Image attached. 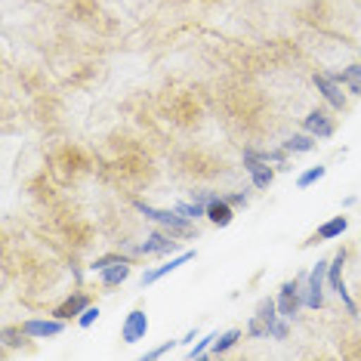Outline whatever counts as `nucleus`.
Returning a JSON list of instances; mask_svg holds the SVG:
<instances>
[{
  "mask_svg": "<svg viewBox=\"0 0 361 361\" xmlns=\"http://www.w3.org/2000/svg\"><path fill=\"white\" fill-rule=\"evenodd\" d=\"M216 111L223 114L226 127L247 145H259L278 133V118L275 102L269 93L250 87V84H228L216 93Z\"/></svg>",
  "mask_w": 361,
  "mask_h": 361,
  "instance_id": "obj_1",
  "label": "nucleus"
},
{
  "mask_svg": "<svg viewBox=\"0 0 361 361\" xmlns=\"http://www.w3.org/2000/svg\"><path fill=\"white\" fill-rule=\"evenodd\" d=\"M170 167L185 183H216V179L232 173V164H228L226 154H219L216 149L201 142H188L179 152H173Z\"/></svg>",
  "mask_w": 361,
  "mask_h": 361,
  "instance_id": "obj_2",
  "label": "nucleus"
},
{
  "mask_svg": "<svg viewBox=\"0 0 361 361\" xmlns=\"http://www.w3.org/2000/svg\"><path fill=\"white\" fill-rule=\"evenodd\" d=\"M158 111L167 124H173L183 133H195L207 121V102L192 87H170L158 96Z\"/></svg>",
  "mask_w": 361,
  "mask_h": 361,
  "instance_id": "obj_3",
  "label": "nucleus"
},
{
  "mask_svg": "<svg viewBox=\"0 0 361 361\" xmlns=\"http://www.w3.org/2000/svg\"><path fill=\"white\" fill-rule=\"evenodd\" d=\"M102 176L111 185L127 188V192H142V188L154 185L158 179V164H154L152 152H124L111 154L109 164H102Z\"/></svg>",
  "mask_w": 361,
  "mask_h": 361,
  "instance_id": "obj_4",
  "label": "nucleus"
},
{
  "mask_svg": "<svg viewBox=\"0 0 361 361\" xmlns=\"http://www.w3.org/2000/svg\"><path fill=\"white\" fill-rule=\"evenodd\" d=\"M50 226H53L56 238H59L71 253H84L93 247V241H96V226L90 223V216H84V213L68 201H56L50 207Z\"/></svg>",
  "mask_w": 361,
  "mask_h": 361,
  "instance_id": "obj_5",
  "label": "nucleus"
},
{
  "mask_svg": "<svg viewBox=\"0 0 361 361\" xmlns=\"http://www.w3.org/2000/svg\"><path fill=\"white\" fill-rule=\"evenodd\" d=\"M50 173L59 185H78L96 173V158L78 142H59L50 149Z\"/></svg>",
  "mask_w": 361,
  "mask_h": 361,
  "instance_id": "obj_6",
  "label": "nucleus"
},
{
  "mask_svg": "<svg viewBox=\"0 0 361 361\" xmlns=\"http://www.w3.org/2000/svg\"><path fill=\"white\" fill-rule=\"evenodd\" d=\"M133 207H136V213H139L142 219H149V223L161 226V228H167V232H170V235H176L179 241H183V238L198 235V228H195V219L183 216V213H179L176 207L164 210V207H154V204H145L142 198H133Z\"/></svg>",
  "mask_w": 361,
  "mask_h": 361,
  "instance_id": "obj_7",
  "label": "nucleus"
},
{
  "mask_svg": "<svg viewBox=\"0 0 361 361\" xmlns=\"http://www.w3.org/2000/svg\"><path fill=\"white\" fill-rule=\"evenodd\" d=\"M241 167L247 170L253 188H269V185L275 183L278 167H275V164H269L266 149H257V145H244V152H241Z\"/></svg>",
  "mask_w": 361,
  "mask_h": 361,
  "instance_id": "obj_8",
  "label": "nucleus"
},
{
  "mask_svg": "<svg viewBox=\"0 0 361 361\" xmlns=\"http://www.w3.org/2000/svg\"><path fill=\"white\" fill-rule=\"evenodd\" d=\"M170 253H179V238L161 226L152 228L142 241L130 244V257H170Z\"/></svg>",
  "mask_w": 361,
  "mask_h": 361,
  "instance_id": "obj_9",
  "label": "nucleus"
},
{
  "mask_svg": "<svg viewBox=\"0 0 361 361\" xmlns=\"http://www.w3.org/2000/svg\"><path fill=\"white\" fill-rule=\"evenodd\" d=\"M306 272L293 275L290 281H284L281 287H278V312H281V318H287V322H293V318L300 315V309H306Z\"/></svg>",
  "mask_w": 361,
  "mask_h": 361,
  "instance_id": "obj_10",
  "label": "nucleus"
},
{
  "mask_svg": "<svg viewBox=\"0 0 361 361\" xmlns=\"http://www.w3.org/2000/svg\"><path fill=\"white\" fill-rule=\"evenodd\" d=\"M346 257H349V250L346 247H340L334 253V259H331V266H327V287L340 297V302H343V309H346V315L349 318H358V312H361V306L355 300H352V293H349V287H346V281H343V262H346Z\"/></svg>",
  "mask_w": 361,
  "mask_h": 361,
  "instance_id": "obj_11",
  "label": "nucleus"
},
{
  "mask_svg": "<svg viewBox=\"0 0 361 361\" xmlns=\"http://www.w3.org/2000/svg\"><path fill=\"white\" fill-rule=\"evenodd\" d=\"M327 266L331 259H318L306 272V309H324V290H327Z\"/></svg>",
  "mask_w": 361,
  "mask_h": 361,
  "instance_id": "obj_12",
  "label": "nucleus"
},
{
  "mask_svg": "<svg viewBox=\"0 0 361 361\" xmlns=\"http://www.w3.org/2000/svg\"><path fill=\"white\" fill-rule=\"evenodd\" d=\"M281 312H278V300L275 297H262L253 318L247 322V336H272V327L278 324Z\"/></svg>",
  "mask_w": 361,
  "mask_h": 361,
  "instance_id": "obj_13",
  "label": "nucleus"
},
{
  "mask_svg": "<svg viewBox=\"0 0 361 361\" xmlns=\"http://www.w3.org/2000/svg\"><path fill=\"white\" fill-rule=\"evenodd\" d=\"M312 84L318 87V93L324 96V102L331 105V109H336V111H349V96L343 93V87L340 80L334 78V71H315L312 75Z\"/></svg>",
  "mask_w": 361,
  "mask_h": 361,
  "instance_id": "obj_14",
  "label": "nucleus"
},
{
  "mask_svg": "<svg viewBox=\"0 0 361 361\" xmlns=\"http://www.w3.org/2000/svg\"><path fill=\"white\" fill-rule=\"evenodd\" d=\"M302 130L318 139H331L336 133V109H331V105H315V109L302 118Z\"/></svg>",
  "mask_w": 361,
  "mask_h": 361,
  "instance_id": "obj_15",
  "label": "nucleus"
},
{
  "mask_svg": "<svg viewBox=\"0 0 361 361\" xmlns=\"http://www.w3.org/2000/svg\"><path fill=\"white\" fill-rule=\"evenodd\" d=\"M50 176H53V173H50ZM50 176H47V170H40L37 176H31L28 183H25L31 198L40 201V204H47V207H53L56 201H62V198H59V188H56V183H53Z\"/></svg>",
  "mask_w": 361,
  "mask_h": 361,
  "instance_id": "obj_16",
  "label": "nucleus"
},
{
  "mask_svg": "<svg viewBox=\"0 0 361 361\" xmlns=\"http://www.w3.org/2000/svg\"><path fill=\"white\" fill-rule=\"evenodd\" d=\"M195 257H198L195 250H179V253H173V257L164 262V266H154V269H149V272L142 275V287H152L154 281H161L164 275H170V272H176V269H183L185 262H192Z\"/></svg>",
  "mask_w": 361,
  "mask_h": 361,
  "instance_id": "obj_17",
  "label": "nucleus"
},
{
  "mask_svg": "<svg viewBox=\"0 0 361 361\" xmlns=\"http://www.w3.org/2000/svg\"><path fill=\"white\" fill-rule=\"evenodd\" d=\"M105 149L111 154H124V152H149V145H145V139L130 133V130H114V133H109V139H105Z\"/></svg>",
  "mask_w": 361,
  "mask_h": 361,
  "instance_id": "obj_18",
  "label": "nucleus"
},
{
  "mask_svg": "<svg viewBox=\"0 0 361 361\" xmlns=\"http://www.w3.org/2000/svg\"><path fill=\"white\" fill-rule=\"evenodd\" d=\"M145 334H149V315H145V309H133L121 324V340L133 346V343L145 340Z\"/></svg>",
  "mask_w": 361,
  "mask_h": 361,
  "instance_id": "obj_19",
  "label": "nucleus"
},
{
  "mask_svg": "<svg viewBox=\"0 0 361 361\" xmlns=\"http://www.w3.org/2000/svg\"><path fill=\"white\" fill-rule=\"evenodd\" d=\"M87 306H93V297H90L87 290H75L53 309V315L62 318V322H71V318H80V312H84Z\"/></svg>",
  "mask_w": 361,
  "mask_h": 361,
  "instance_id": "obj_20",
  "label": "nucleus"
},
{
  "mask_svg": "<svg viewBox=\"0 0 361 361\" xmlns=\"http://www.w3.org/2000/svg\"><path fill=\"white\" fill-rule=\"evenodd\" d=\"M25 327V334L31 340H50V336H59L65 331V322L62 318H28V322H22Z\"/></svg>",
  "mask_w": 361,
  "mask_h": 361,
  "instance_id": "obj_21",
  "label": "nucleus"
},
{
  "mask_svg": "<svg viewBox=\"0 0 361 361\" xmlns=\"http://www.w3.org/2000/svg\"><path fill=\"white\" fill-rule=\"evenodd\" d=\"M349 228V216H334V219H327V223L318 226V232L306 241V247H315V244H322V241H336V238H343V232Z\"/></svg>",
  "mask_w": 361,
  "mask_h": 361,
  "instance_id": "obj_22",
  "label": "nucleus"
},
{
  "mask_svg": "<svg viewBox=\"0 0 361 361\" xmlns=\"http://www.w3.org/2000/svg\"><path fill=\"white\" fill-rule=\"evenodd\" d=\"M65 6H68L71 19L84 22V25H96L99 19V0H65Z\"/></svg>",
  "mask_w": 361,
  "mask_h": 361,
  "instance_id": "obj_23",
  "label": "nucleus"
},
{
  "mask_svg": "<svg viewBox=\"0 0 361 361\" xmlns=\"http://www.w3.org/2000/svg\"><path fill=\"white\" fill-rule=\"evenodd\" d=\"M207 219L213 226H219V228H226V226H232V219H235V207L223 198V192L216 195L210 204H207Z\"/></svg>",
  "mask_w": 361,
  "mask_h": 361,
  "instance_id": "obj_24",
  "label": "nucleus"
},
{
  "mask_svg": "<svg viewBox=\"0 0 361 361\" xmlns=\"http://www.w3.org/2000/svg\"><path fill=\"white\" fill-rule=\"evenodd\" d=\"M130 272H133V259L114 262V266H109V269H102V272H99V284L105 287V290H111V287L124 284L130 278Z\"/></svg>",
  "mask_w": 361,
  "mask_h": 361,
  "instance_id": "obj_25",
  "label": "nucleus"
},
{
  "mask_svg": "<svg viewBox=\"0 0 361 361\" xmlns=\"http://www.w3.org/2000/svg\"><path fill=\"white\" fill-rule=\"evenodd\" d=\"M281 149L290 154V158H297V154H309V152H315L318 149V136H312V133H293V136H287L284 142H281Z\"/></svg>",
  "mask_w": 361,
  "mask_h": 361,
  "instance_id": "obj_26",
  "label": "nucleus"
},
{
  "mask_svg": "<svg viewBox=\"0 0 361 361\" xmlns=\"http://www.w3.org/2000/svg\"><path fill=\"white\" fill-rule=\"evenodd\" d=\"M241 336H244L241 327H228V331H223L216 340H213V346H210L207 355L210 358H219V355H226V352H232L238 343H241Z\"/></svg>",
  "mask_w": 361,
  "mask_h": 361,
  "instance_id": "obj_27",
  "label": "nucleus"
},
{
  "mask_svg": "<svg viewBox=\"0 0 361 361\" xmlns=\"http://www.w3.org/2000/svg\"><path fill=\"white\" fill-rule=\"evenodd\" d=\"M336 352H340L343 358L361 361V331H343L336 336Z\"/></svg>",
  "mask_w": 361,
  "mask_h": 361,
  "instance_id": "obj_28",
  "label": "nucleus"
},
{
  "mask_svg": "<svg viewBox=\"0 0 361 361\" xmlns=\"http://www.w3.org/2000/svg\"><path fill=\"white\" fill-rule=\"evenodd\" d=\"M334 78L340 80L343 87H346V93L361 96V65H358V62H352V65H346V68L334 71Z\"/></svg>",
  "mask_w": 361,
  "mask_h": 361,
  "instance_id": "obj_29",
  "label": "nucleus"
},
{
  "mask_svg": "<svg viewBox=\"0 0 361 361\" xmlns=\"http://www.w3.org/2000/svg\"><path fill=\"white\" fill-rule=\"evenodd\" d=\"M124 259H133L130 253H121V250H111V253H102V257H96L93 262H90V272L93 275H99L102 269H109L114 266V262H124Z\"/></svg>",
  "mask_w": 361,
  "mask_h": 361,
  "instance_id": "obj_30",
  "label": "nucleus"
},
{
  "mask_svg": "<svg viewBox=\"0 0 361 361\" xmlns=\"http://www.w3.org/2000/svg\"><path fill=\"white\" fill-rule=\"evenodd\" d=\"M173 207L183 213V216H188V219H207V207H204L201 201H192V198H188V201H176Z\"/></svg>",
  "mask_w": 361,
  "mask_h": 361,
  "instance_id": "obj_31",
  "label": "nucleus"
},
{
  "mask_svg": "<svg viewBox=\"0 0 361 361\" xmlns=\"http://www.w3.org/2000/svg\"><path fill=\"white\" fill-rule=\"evenodd\" d=\"M219 336V331H210L207 336H198V340L192 343V349H188V358H204L210 352V346H213V340Z\"/></svg>",
  "mask_w": 361,
  "mask_h": 361,
  "instance_id": "obj_32",
  "label": "nucleus"
},
{
  "mask_svg": "<svg viewBox=\"0 0 361 361\" xmlns=\"http://www.w3.org/2000/svg\"><path fill=\"white\" fill-rule=\"evenodd\" d=\"M324 173H327V167H309V170H302V173L297 176V188H309V185H315L318 179H324Z\"/></svg>",
  "mask_w": 361,
  "mask_h": 361,
  "instance_id": "obj_33",
  "label": "nucleus"
},
{
  "mask_svg": "<svg viewBox=\"0 0 361 361\" xmlns=\"http://www.w3.org/2000/svg\"><path fill=\"white\" fill-rule=\"evenodd\" d=\"M96 322H99V306H87L84 312H80V318H78V324L84 327V331L87 327H93Z\"/></svg>",
  "mask_w": 361,
  "mask_h": 361,
  "instance_id": "obj_34",
  "label": "nucleus"
},
{
  "mask_svg": "<svg viewBox=\"0 0 361 361\" xmlns=\"http://www.w3.org/2000/svg\"><path fill=\"white\" fill-rule=\"evenodd\" d=\"M223 198L232 204V207H247V204H250V195L247 192H223Z\"/></svg>",
  "mask_w": 361,
  "mask_h": 361,
  "instance_id": "obj_35",
  "label": "nucleus"
},
{
  "mask_svg": "<svg viewBox=\"0 0 361 361\" xmlns=\"http://www.w3.org/2000/svg\"><path fill=\"white\" fill-rule=\"evenodd\" d=\"M179 346V340H167V343H161V346H154L152 352H145V358H164L167 352H173Z\"/></svg>",
  "mask_w": 361,
  "mask_h": 361,
  "instance_id": "obj_36",
  "label": "nucleus"
},
{
  "mask_svg": "<svg viewBox=\"0 0 361 361\" xmlns=\"http://www.w3.org/2000/svg\"><path fill=\"white\" fill-rule=\"evenodd\" d=\"M195 340H198V331H188V334L183 336V340H179V346H192Z\"/></svg>",
  "mask_w": 361,
  "mask_h": 361,
  "instance_id": "obj_37",
  "label": "nucleus"
},
{
  "mask_svg": "<svg viewBox=\"0 0 361 361\" xmlns=\"http://www.w3.org/2000/svg\"><path fill=\"white\" fill-rule=\"evenodd\" d=\"M355 293H358V306H361V281H358V287H355Z\"/></svg>",
  "mask_w": 361,
  "mask_h": 361,
  "instance_id": "obj_38",
  "label": "nucleus"
},
{
  "mask_svg": "<svg viewBox=\"0 0 361 361\" xmlns=\"http://www.w3.org/2000/svg\"><path fill=\"white\" fill-rule=\"evenodd\" d=\"M358 56H361V47H358Z\"/></svg>",
  "mask_w": 361,
  "mask_h": 361,
  "instance_id": "obj_39",
  "label": "nucleus"
}]
</instances>
